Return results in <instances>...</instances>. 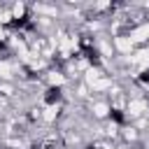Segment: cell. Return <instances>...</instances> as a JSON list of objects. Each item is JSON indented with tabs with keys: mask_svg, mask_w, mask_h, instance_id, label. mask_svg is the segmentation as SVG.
<instances>
[{
	"mask_svg": "<svg viewBox=\"0 0 149 149\" xmlns=\"http://www.w3.org/2000/svg\"><path fill=\"white\" fill-rule=\"evenodd\" d=\"M9 12H12V16H14V21H19V19H23V16H26V12H28V7H26L23 2H14V5H9Z\"/></svg>",
	"mask_w": 149,
	"mask_h": 149,
	"instance_id": "6da1fadb",
	"label": "cell"
}]
</instances>
